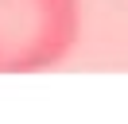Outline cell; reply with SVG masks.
Wrapping results in <instances>:
<instances>
[{"label":"cell","instance_id":"cell-1","mask_svg":"<svg viewBox=\"0 0 128 124\" xmlns=\"http://www.w3.org/2000/svg\"><path fill=\"white\" fill-rule=\"evenodd\" d=\"M82 39V0H0V74H39Z\"/></svg>","mask_w":128,"mask_h":124}]
</instances>
